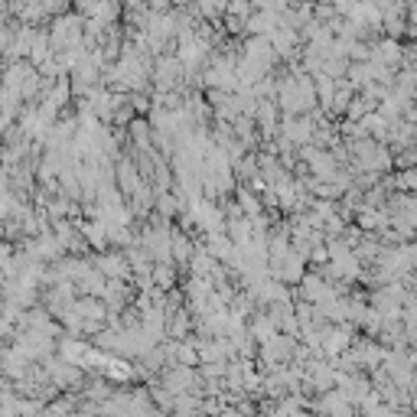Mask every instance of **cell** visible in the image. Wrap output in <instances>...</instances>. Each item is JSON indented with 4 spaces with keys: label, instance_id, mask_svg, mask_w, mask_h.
I'll return each mask as SVG.
<instances>
[{
    "label": "cell",
    "instance_id": "7a4b0ae2",
    "mask_svg": "<svg viewBox=\"0 0 417 417\" xmlns=\"http://www.w3.org/2000/svg\"><path fill=\"white\" fill-rule=\"evenodd\" d=\"M150 3H153V7H157V10H163V7H167L169 0H150Z\"/></svg>",
    "mask_w": 417,
    "mask_h": 417
},
{
    "label": "cell",
    "instance_id": "3957f363",
    "mask_svg": "<svg viewBox=\"0 0 417 417\" xmlns=\"http://www.w3.org/2000/svg\"><path fill=\"white\" fill-rule=\"evenodd\" d=\"M173 3H189V0H173Z\"/></svg>",
    "mask_w": 417,
    "mask_h": 417
},
{
    "label": "cell",
    "instance_id": "6da1fadb",
    "mask_svg": "<svg viewBox=\"0 0 417 417\" xmlns=\"http://www.w3.org/2000/svg\"><path fill=\"white\" fill-rule=\"evenodd\" d=\"M372 62L385 66V69H395V66L404 62V46H401L395 36H388V40H381V43L372 46Z\"/></svg>",
    "mask_w": 417,
    "mask_h": 417
}]
</instances>
